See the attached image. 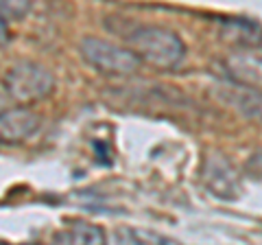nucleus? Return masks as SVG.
<instances>
[{
    "label": "nucleus",
    "mask_w": 262,
    "mask_h": 245,
    "mask_svg": "<svg viewBox=\"0 0 262 245\" xmlns=\"http://www.w3.org/2000/svg\"><path fill=\"white\" fill-rule=\"evenodd\" d=\"M129 51H134L140 62H149L158 68H173L186 55V46L182 44L173 31L160 27H136L127 33Z\"/></svg>",
    "instance_id": "obj_1"
},
{
    "label": "nucleus",
    "mask_w": 262,
    "mask_h": 245,
    "mask_svg": "<svg viewBox=\"0 0 262 245\" xmlns=\"http://www.w3.org/2000/svg\"><path fill=\"white\" fill-rule=\"evenodd\" d=\"M223 99L247 118L262 122V90L247 86H229L223 88Z\"/></svg>",
    "instance_id": "obj_7"
},
{
    "label": "nucleus",
    "mask_w": 262,
    "mask_h": 245,
    "mask_svg": "<svg viewBox=\"0 0 262 245\" xmlns=\"http://www.w3.org/2000/svg\"><path fill=\"white\" fill-rule=\"evenodd\" d=\"M39 116L27 108L7 110L0 116V145H18L39 129Z\"/></svg>",
    "instance_id": "obj_4"
},
{
    "label": "nucleus",
    "mask_w": 262,
    "mask_h": 245,
    "mask_svg": "<svg viewBox=\"0 0 262 245\" xmlns=\"http://www.w3.org/2000/svg\"><path fill=\"white\" fill-rule=\"evenodd\" d=\"M225 66L229 77L238 81V86L262 90V57L238 53V55L227 57Z\"/></svg>",
    "instance_id": "obj_6"
},
{
    "label": "nucleus",
    "mask_w": 262,
    "mask_h": 245,
    "mask_svg": "<svg viewBox=\"0 0 262 245\" xmlns=\"http://www.w3.org/2000/svg\"><path fill=\"white\" fill-rule=\"evenodd\" d=\"M5 42H7V24L0 18V44H5Z\"/></svg>",
    "instance_id": "obj_10"
},
{
    "label": "nucleus",
    "mask_w": 262,
    "mask_h": 245,
    "mask_svg": "<svg viewBox=\"0 0 262 245\" xmlns=\"http://www.w3.org/2000/svg\"><path fill=\"white\" fill-rule=\"evenodd\" d=\"M3 84L11 99L31 103L51 94L55 88V79L44 66L35 62H18L5 72Z\"/></svg>",
    "instance_id": "obj_2"
},
{
    "label": "nucleus",
    "mask_w": 262,
    "mask_h": 245,
    "mask_svg": "<svg viewBox=\"0 0 262 245\" xmlns=\"http://www.w3.org/2000/svg\"><path fill=\"white\" fill-rule=\"evenodd\" d=\"M81 53H83L85 62L92 64L105 75H134L140 68V57L129 48L116 46L112 42L98 37H83L81 39Z\"/></svg>",
    "instance_id": "obj_3"
},
{
    "label": "nucleus",
    "mask_w": 262,
    "mask_h": 245,
    "mask_svg": "<svg viewBox=\"0 0 262 245\" xmlns=\"http://www.w3.org/2000/svg\"><path fill=\"white\" fill-rule=\"evenodd\" d=\"M7 110H9V108H7V99H5L3 94H0V116H3V114H5Z\"/></svg>",
    "instance_id": "obj_11"
},
{
    "label": "nucleus",
    "mask_w": 262,
    "mask_h": 245,
    "mask_svg": "<svg viewBox=\"0 0 262 245\" xmlns=\"http://www.w3.org/2000/svg\"><path fill=\"white\" fill-rule=\"evenodd\" d=\"M31 5L22 3V0H15V3H3L0 0V18L3 20H20L29 13Z\"/></svg>",
    "instance_id": "obj_9"
},
{
    "label": "nucleus",
    "mask_w": 262,
    "mask_h": 245,
    "mask_svg": "<svg viewBox=\"0 0 262 245\" xmlns=\"http://www.w3.org/2000/svg\"><path fill=\"white\" fill-rule=\"evenodd\" d=\"M203 182L208 184L212 193H216L223 199H234L241 193L238 186V175L232 169V165L221 158V156H210L203 167Z\"/></svg>",
    "instance_id": "obj_5"
},
{
    "label": "nucleus",
    "mask_w": 262,
    "mask_h": 245,
    "mask_svg": "<svg viewBox=\"0 0 262 245\" xmlns=\"http://www.w3.org/2000/svg\"><path fill=\"white\" fill-rule=\"evenodd\" d=\"M68 245H105V232L94 223L79 221L68 232Z\"/></svg>",
    "instance_id": "obj_8"
}]
</instances>
